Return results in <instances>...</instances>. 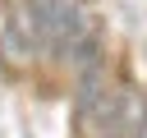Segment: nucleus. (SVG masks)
I'll list each match as a JSON object with an SVG mask.
<instances>
[{
  "instance_id": "f257e3e1",
  "label": "nucleus",
  "mask_w": 147,
  "mask_h": 138,
  "mask_svg": "<svg viewBox=\"0 0 147 138\" xmlns=\"http://www.w3.org/2000/svg\"><path fill=\"white\" fill-rule=\"evenodd\" d=\"M142 115H147V101L138 87H119L110 101H106V115H101V138H133L142 129Z\"/></svg>"
},
{
  "instance_id": "f03ea898",
  "label": "nucleus",
  "mask_w": 147,
  "mask_h": 138,
  "mask_svg": "<svg viewBox=\"0 0 147 138\" xmlns=\"http://www.w3.org/2000/svg\"><path fill=\"white\" fill-rule=\"evenodd\" d=\"M133 138H147V120H142V129H138V133H133Z\"/></svg>"
}]
</instances>
